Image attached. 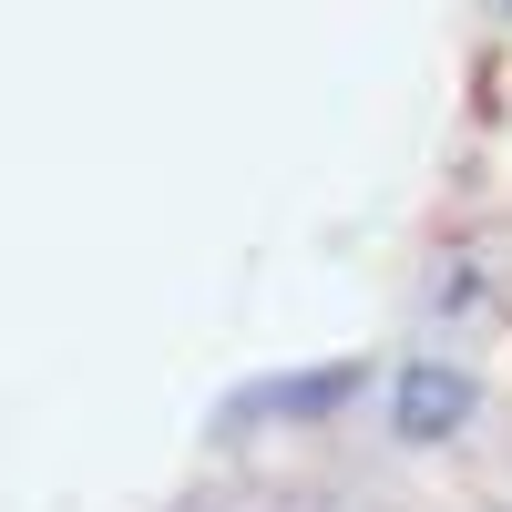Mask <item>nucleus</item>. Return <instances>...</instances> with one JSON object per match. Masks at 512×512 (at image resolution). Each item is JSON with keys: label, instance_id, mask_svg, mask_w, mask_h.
<instances>
[{"label": "nucleus", "instance_id": "f257e3e1", "mask_svg": "<svg viewBox=\"0 0 512 512\" xmlns=\"http://www.w3.org/2000/svg\"><path fill=\"white\" fill-rule=\"evenodd\" d=\"M369 390V359H318V369H267L246 390L216 400V431L246 441V431H328L338 410Z\"/></svg>", "mask_w": 512, "mask_h": 512}, {"label": "nucleus", "instance_id": "f03ea898", "mask_svg": "<svg viewBox=\"0 0 512 512\" xmlns=\"http://www.w3.org/2000/svg\"><path fill=\"white\" fill-rule=\"evenodd\" d=\"M472 410H482V379L461 369V359H410V369L390 379V431H400L410 451L472 431Z\"/></svg>", "mask_w": 512, "mask_h": 512}]
</instances>
